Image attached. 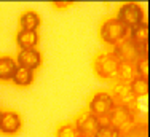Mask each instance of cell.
Masks as SVG:
<instances>
[{"label":"cell","instance_id":"cell-11","mask_svg":"<svg viewBox=\"0 0 150 137\" xmlns=\"http://www.w3.org/2000/svg\"><path fill=\"white\" fill-rule=\"evenodd\" d=\"M16 43L21 49H32L38 45V32L37 30H26L19 29L16 34Z\"/></svg>","mask_w":150,"mask_h":137},{"label":"cell","instance_id":"cell-19","mask_svg":"<svg viewBox=\"0 0 150 137\" xmlns=\"http://www.w3.org/2000/svg\"><path fill=\"white\" fill-rule=\"evenodd\" d=\"M93 137H121V131L110 124H104V126H99V129Z\"/></svg>","mask_w":150,"mask_h":137},{"label":"cell","instance_id":"cell-14","mask_svg":"<svg viewBox=\"0 0 150 137\" xmlns=\"http://www.w3.org/2000/svg\"><path fill=\"white\" fill-rule=\"evenodd\" d=\"M18 64L11 56H0V81H8L13 78Z\"/></svg>","mask_w":150,"mask_h":137},{"label":"cell","instance_id":"cell-9","mask_svg":"<svg viewBox=\"0 0 150 137\" xmlns=\"http://www.w3.org/2000/svg\"><path fill=\"white\" fill-rule=\"evenodd\" d=\"M43 62V57H42V53L38 51L37 48L32 49H21L16 56V64L21 67L30 68V70H35L38 68Z\"/></svg>","mask_w":150,"mask_h":137},{"label":"cell","instance_id":"cell-3","mask_svg":"<svg viewBox=\"0 0 150 137\" xmlns=\"http://www.w3.org/2000/svg\"><path fill=\"white\" fill-rule=\"evenodd\" d=\"M144 8L136 2H126L123 5H120L118 11H117V19L120 23H123L128 29H133L136 26L144 23Z\"/></svg>","mask_w":150,"mask_h":137},{"label":"cell","instance_id":"cell-7","mask_svg":"<svg viewBox=\"0 0 150 137\" xmlns=\"http://www.w3.org/2000/svg\"><path fill=\"white\" fill-rule=\"evenodd\" d=\"M23 128V120H21L19 113L15 110H5L2 112L0 117V132L6 136L18 134Z\"/></svg>","mask_w":150,"mask_h":137},{"label":"cell","instance_id":"cell-20","mask_svg":"<svg viewBox=\"0 0 150 137\" xmlns=\"http://www.w3.org/2000/svg\"><path fill=\"white\" fill-rule=\"evenodd\" d=\"M134 68H136V75L142 78H149V59L147 56L139 57L134 62Z\"/></svg>","mask_w":150,"mask_h":137},{"label":"cell","instance_id":"cell-16","mask_svg":"<svg viewBox=\"0 0 150 137\" xmlns=\"http://www.w3.org/2000/svg\"><path fill=\"white\" fill-rule=\"evenodd\" d=\"M128 86H129L131 93L134 94L136 99L137 97H145L149 94V78H142V77L136 75Z\"/></svg>","mask_w":150,"mask_h":137},{"label":"cell","instance_id":"cell-8","mask_svg":"<svg viewBox=\"0 0 150 137\" xmlns=\"http://www.w3.org/2000/svg\"><path fill=\"white\" fill-rule=\"evenodd\" d=\"M112 99L115 105H123V107H129V109L137 110V99L134 97V94L131 93L129 86L123 85V83H117L112 89Z\"/></svg>","mask_w":150,"mask_h":137},{"label":"cell","instance_id":"cell-17","mask_svg":"<svg viewBox=\"0 0 150 137\" xmlns=\"http://www.w3.org/2000/svg\"><path fill=\"white\" fill-rule=\"evenodd\" d=\"M129 38L136 43V45H145L149 40V26L145 23H142V24H139V26L133 27L131 29Z\"/></svg>","mask_w":150,"mask_h":137},{"label":"cell","instance_id":"cell-21","mask_svg":"<svg viewBox=\"0 0 150 137\" xmlns=\"http://www.w3.org/2000/svg\"><path fill=\"white\" fill-rule=\"evenodd\" d=\"M72 2H53V6L54 8H66V6H70Z\"/></svg>","mask_w":150,"mask_h":137},{"label":"cell","instance_id":"cell-18","mask_svg":"<svg viewBox=\"0 0 150 137\" xmlns=\"http://www.w3.org/2000/svg\"><path fill=\"white\" fill-rule=\"evenodd\" d=\"M77 136H78V132L75 129V124L69 123V121L59 124L58 129H56V137H77Z\"/></svg>","mask_w":150,"mask_h":137},{"label":"cell","instance_id":"cell-13","mask_svg":"<svg viewBox=\"0 0 150 137\" xmlns=\"http://www.w3.org/2000/svg\"><path fill=\"white\" fill-rule=\"evenodd\" d=\"M134 77H136L134 64L133 62H125V61H118V67H117V81L123 83V85H129Z\"/></svg>","mask_w":150,"mask_h":137},{"label":"cell","instance_id":"cell-12","mask_svg":"<svg viewBox=\"0 0 150 137\" xmlns=\"http://www.w3.org/2000/svg\"><path fill=\"white\" fill-rule=\"evenodd\" d=\"M40 14L35 10H26L19 16V26L21 29H26V30H37L40 27Z\"/></svg>","mask_w":150,"mask_h":137},{"label":"cell","instance_id":"cell-6","mask_svg":"<svg viewBox=\"0 0 150 137\" xmlns=\"http://www.w3.org/2000/svg\"><path fill=\"white\" fill-rule=\"evenodd\" d=\"M136 109H129V107H123V105H113V109L109 112L107 115V121L110 126L117 129H123L125 126L131 124L136 118Z\"/></svg>","mask_w":150,"mask_h":137},{"label":"cell","instance_id":"cell-23","mask_svg":"<svg viewBox=\"0 0 150 137\" xmlns=\"http://www.w3.org/2000/svg\"><path fill=\"white\" fill-rule=\"evenodd\" d=\"M2 112H3V110H0V117H2Z\"/></svg>","mask_w":150,"mask_h":137},{"label":"cell","instance_id":"cell-5","mask_svg":"<svg viewBox=\"0 0 150 137\" xmlns=\"http://www.w3.org/2000/svg\"><path fill=\"white\" fill-rule=\"evenodd\" d=\"M112 54L117 57L118 61H125V62H136L141 56V51H139V45L131 40L129 37H125L121 42H118L115 46H113Z\"/></svg>","mask_w":150,"mask_h":137},{"label":"cell","instance_id":"cell-4","mask_svg":"<svg viewBox=\"0 0 150 137\" xmlns=\"http://www.w3.org/2000/svg\"><path fill=\"white\" fill-rule=\"evenodd\" d=\"M113 99L112 96L109 94L107 91H98L94 96L91 97L90 104H88V112L93 113L94 117L98 118H102V117H107L109 112L113 109Z\"/></svg>","mask_w":150,"mask_h":137},{"label":"cell","instance_id":"cell-22","mask_svg":"<svg viewBox=\"0 0 150 137\" xmlns=\"http://www.w3.org/2000/svg\"><path fill=\"white\" fill-rule=\"evenodd\" d=\"M77 137H90V136H83V134H78Z\"/></svg>","mask_w":150,"mask_h":137},{"label":"cell","instance_id":"cell-10","mask_svg":"<svg viewBox=\"0 0 150 137\" xmlns=\"http://www.w3.org/2000/svg\"><path fill=\"white\" fill-rule=\"evenodd\" d=\"M74 124H75V129H77L78 134L93 137L96 134V131L99 129V118L94 117L90 112H86V113H83L81 117H78Z\"/></svg>","mask_w":150,"mask_h":137},{"label":"cell","instance_id":"cell-2","mask_svg":"<svg viewBox=\"0 0 150 137\" xmlns=\"http://www.w3.org/2000/svg\"><path fill=\"white\" fill-rule=\"evenodd\" d=\"M99 35H101V40L105 45L115 46L125 37H128V27L123 23H120L115 16L107 18L105 21H102L101 27H99Z\"/></svg>","mask_w":150,"mask_h":137},{"label":"cell","instance_id":"cell-1","mask_svg":"<svg viewBox=\"0 0 150 137\" xmlns=\"http://www.w3.org/2000/svg\"><path fill=\"white\" fill-rule=\"evenodd\" d=\"M118 59L112 53H99L93 59V70L99 80H117Z\"/></svg>","mask_w":150,"mask_h":137},{"label":"cell","instance_id":"cell-15","mask_svg":"<svg viewBox=\"0 0 150 137\" xmlns=\"http://www.w3.org/2000/svg\"><path fill=\"white\" fill-rule=\"evenodd\" d=\"M11 81L15 83L16 86H29V85L34 83V70L18 66L15 73H13Z\"/></svg>","mask_w":150,"mask_h":137}]
</instances>
